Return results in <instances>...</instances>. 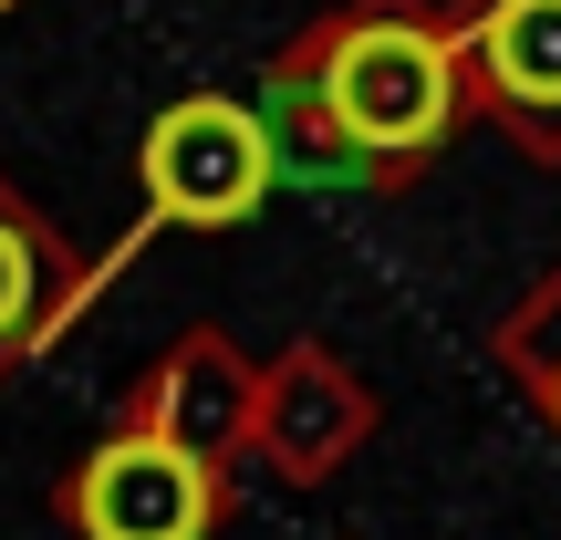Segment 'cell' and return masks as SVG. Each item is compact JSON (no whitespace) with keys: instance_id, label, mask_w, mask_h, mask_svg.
<instances>
[{"instance_id":"obj_6","label":"cell","mask_w":561,"mask_h":540,"mask_svg":"<svg viewBox=\"0 0 561 540\" xmlns=\"http://www.w3.org/2000/svg\"><path fill=\"white\" fill-rule=\"evenodd\" d=\"M250 384H261V354H240L219 322H187V333L136 375V395H125L115 426L167 437V447H187V458H208V468L240 479L250 468Z\"/></svg>"},{"instance_id":"obj_2","label":"cell","mask_w":561,"mask_h":540,"mask_svg":"<svg viewBox=\"0 0 561 540\" xmlns=\"http://www.w3.org/2000/svg\"><path fill=\"white\" fill-rule=\"evenodd\" d=\"M136 187H146V229L136 240H157V229H250L271 208V187H280V146H271V125H261L250 94L198 83V94L146 115Z\"/></svg>"},{"instance_id":"obj_7","label":"cell","mask_w":561,"mask_h":540,"mask_svg":"<svg viewBox=\"0 0 561 540\" xmlns=\"http://www.w3.org/2000/svg\"><path fill=\"white\" fill-rule=\"evenodd\" d=\"M83 301V271L62 250V229L32 208V187L0 166V384L53 343V322H73Z\"/></svg>"},{"instance_id":"obj_4","label":"cell","mask_w":561,"mask_h":540,"mask_svg":"<svg viewBox=\"0 0 561 540\" xmlns=\"http://www.w3.org/2000/svg\"><path fill=\"white\" fill-rule=\"evenodd\" d=\"M375 416V384L322 333H291L280 354H261V384H250V468H271L280 489H333L364 458Z\"/></svg>"},{"instance_id":"obj_8","label":"cell","mask_w":561,"mask_h":540,"mask_svg":"<svg viewBox=\"0 0 561 540\" xmlns=\"http://www.w3.org/2000/svg\"><path fill=\"white\" fill-rule=\"evenodd\" d=\"M489 364L520 384V405L541 416V437L561 447V261L530 280L500 322H489Z\"/></svg>"},{"instance_id":"obj_1","label":"cell","mask_w":561,"mask_h":540,"mask_svg":"<svg viewBox=\"0 0 561 540\" xmlns=\"http://www.w3.org/2000/svg\"><path fill=\"white\" fill-rule=\"evenodd\" d=\"M261 125L280 166L354 198H405L468 136V62L447 0H322L261 62Z\"/></svg>"},{"instance_id":"obj_3","label":"cell","mask_w":561,"mask_h":540,"mask_svg":"<svg viewBox=\"0 0 561 540\" xmlns=\"http://www.w3.org/2000/svg\"><path fill=\"white\" fill-rule=\"evenodd\" d=\"M229 509H240V479L167 437H136V426H104L53 489V520L73 540H219Z\"/></svg>"},{"instance_id":"obj_5","label":"cell","mask_w":561,"mask_h":540,"mask_svg":"<svg viewBox=\"0 0 561 540\" xmlns=\"http://www.w3.org/2000/svg\"><path fill=\"white\" fill-rule=\"evenodd\" d=\"M468 115L520 166H561V0H447Z\"/></svg>"}]
</instances>
